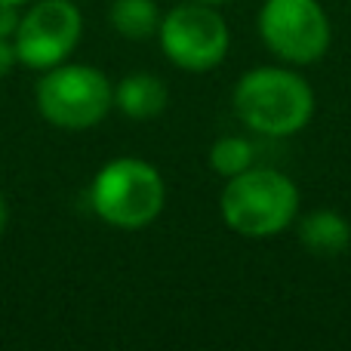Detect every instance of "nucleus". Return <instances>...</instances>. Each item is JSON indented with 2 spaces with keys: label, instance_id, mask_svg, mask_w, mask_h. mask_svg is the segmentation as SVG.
Masks as SVG:
<instances>
[{
  "label": "nucleus",
  "instance_id": "12",
  "mask_svg": "<svg viewBox=\"0 0 351 351\" xmlns=\"http://www.w3.org/2000/svg\"><path fill=\"white\" fill-rule=\"evenodd\" d=\"M19 22H22V16L16 12V6L12 3H0V37H16V28Z\"/></svg>",
  "mask_w": 351,
  "mask_h": 351
},
{
  "label": "nucleus",
  "instance_id": "2",
  "mask_svg": "<svg viewBox=\"0 0 351 351\" xmlns=\"http://www.w3.org/2000/svg\"><path fill=\"white\" fill-rule=\"evenodd\" d=\"M299 194L287 176L274 170H243L222 191V216L237 234L268 237L293 222Z\"/></svg>",
  "mask_w": 351,
  "mask_h": 351
},
{
  "label": "nucleus",
  "instance_id": "10",
  "mask_svg": "<svg viewBox=\"0 0 351 351\" xmlns=\"http://www.w3.org/2000/svg\"><path fill=\"white\" fill-rule=\"evenodd\" d=\"M111 25L130 40H145L154 31H160V16L154 0H114Z\"/></svg>",
  "mask_w": 351,
  "mask_h": 351
},
{
  "label": "nucleus",
  "instance_id": "11",
  "mask_svg": "<svg viewBox=\"0 0 351 351\" xmlns=\"http://www.w3.org/2000/svg\"><path fill=\"white\" fill-rule=\"evenodd\" d=\"M250 160H253V145L241 136H225L213 145L210 152V164L219 176H237L243 170H250Z\"/></svg>",
  "mask_w": 351,
  "mask_h": 351
},
{
  "label": "nucleus",
  "instance_id": "13",
  "mask_svg": "<svg viewBox=\"0 0 351 351\" xmlns=\"http://www.w3.org/2000/svg\"><path fill=\"white\" fill-rule=\"evenodd\" d=\"M16 62H19L16 43H6V37H0V77H3V74H10Z\"/></svg>",
  "mask_w": 351,
  "mask_h": 351
},
{
  "label": "nucleus",
  "instance_id": "4",
  "mask_svg": "<svg viewBox=\"0 0 351 351\" xmlns=\"http://www.w3.org/2000/svg\"><path fill=\"white\" fill-rule=\"evenodd\" d=\"M108 77L86 65L53 68L37 84V108L49 123L62 130H86L99 123L111 108Z\"/></svg>",
  "mask_w": 351,
  "mask_h": 351
},
{
  "label": "nucleus",
  "instance_id": "7",
  "mask_svg": "<svg viewBox=\"0 0 351 351\" xmlns=\"http://www.w3.org/2000/svg\"><path fill=\"white\" fill-rule=\"evenodd\" d=\"M80 12L71 0H40L16 28V56L28 68H56L80 40Z\"/></svg>",
  "mask_w": 351,
  "mask_h": 351
},
{
  "label": "nucleus",
  "instance_id": "16",
  "mask_svg": "<svg viewBox=\"0 0 351 351\" xmlns=\"http://www.w3.org/2000/svg\"><path fill=\"white\" fill-rule=\"evenodd\" d=\"M200 3H219V0H200Z\"/></svg>",
  "mask_w": 351,
  "mask_h": 351
},
{
  "label": "nucleus",
  "instance_id": "3",
  "mask_svg": "<svg viewBox=\"0 0 351 351\" xmlns=\"http://www.w3.org/2000/svg\"><path fill=\"white\" fill-rule=\"evenodd\" d=\"M93 210L114 228H142L164 210V182L152 164L111 160L93 182Z\"/></svg>",
  "mask_w": 351,
  "mask_h": 351
},
{
  "label": "nucleus",
  "instance_id": "5",
  "mask_svg": "<svg viewBox=\"0 0 351 351\" xmlns=\"http://www.w3.org/2000/svg\"><path fill=\"white\" fill-rule=\"evenodd\" d=\"M259 28L268 49L296 65L317 62L330 47V22L317 0H265Z\"/></svg>",
  "mask_w": 351,
  "mask_h": 351
},
{
  "label": "nucleus",
  "instance_id": "15",
  "mask_svg": "<svg viewBox=\"0 0 351 351\" xmlns=\"http://www.w3.org/2000/svg\"><path fill=\"white\" fill-rule=\"evenodd\" d=\"M0 3H12V6H19V3H25V0H0Z\"/></svg>",
  "mask_w": 351,
  "mask_h": 351
},
{
  "label": "nucleus",
  "instance_id": "9",
  "mask_svg": "<svg viewBox=\"0 0 351 351\" xmlns=\"http://www.w3.org/2000/svg\"><path fill=\"white\" fill-rule=\"evenodd\" d=\"M299 237H302V243L315 256H336L348 247L351 231L342 216H336V213H330V210H317L302 219Z\"/></svg>",
  "mask_w": 351,
  "mask_h": 351
},
{
  "label": "nucleus",
  "instance_id": "6",
  "mask_svg": "<svg viewBox=\"0 0 351 351\" xmlns=\"http://www.w3.org/2000/svg\"><path fill=\"white\" fill-rule=\"evenodd\" d=\"M160 43H164V53L179 68L206 71L222 62L225 49H228V28L216 10L185 3L176 6L160 22Z\"/></svg>",
  "mask_w": 351,
  "mask_h": 351
},
{
  "label": "nucleus",
  "instance_id": "8",
  "mask_svg": "<svg viewBox=\"0 0 351 351\" xmlns=\"http://www.w3.org/2000/svg\"><path fill=\"white\" fill-rule=\"evenodd\" d=\"M114 102L123 114L136 117V121H145L164 111L167 105V86L160 77L154 74H133L127 77L114 93Z\"/></svg>",
  "mask_w": 351,
  "mask_h": 351
},
{
  "label": "nucleus",
  "instance_id": "1",
  "mask_svg": "<svg viewBox=\"0 0 351 351\" xmlns=\"http://www.w3.org/2000/svg\"><path fill=\"white\" fill-rule=\"evenodd\" d=\"M234 111L250 130L265 136H293L308 123L315 96L299 74L259 68L241 77L234 90Z\"/></svg>",
  "mask_w": 351,
  "mask_h": 351
},
{
  "label": "nucleus",
  "instance_id": "14",
  "mask_svg": "<svg viewBox=\"0 0 351 351\" xmlns=\"http://www.w3.org/2000/svg\"><path fill=\"white\" fill-rule=\"evenodd\" d=\"M6 228V200H3V194H0V231Z\"/></svg>",
  "mask_w": 351,
  "mask_h": 351
}]
</instances>
